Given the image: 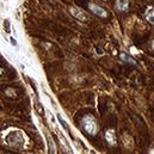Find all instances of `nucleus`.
Here are the masks:
<instances>
[{
	"instance_id": "nucleus-8",
	"label": "nucleus",
	"mask_w": 154,
	"mask_h": 154,
	"mask_svg": "<svg viewBox=\"0 0 154 154\" xmlns=\"http://www.w3.org/2000/svg\"><path fill=\"white\" fill-rule=\"evenodd\" d=\"M57 118H59V121L61 122V124L63 125V128H65V129H68V127H67V124H66V122H65V121H63V119L61 118V116L59 115V116H57Z\"/></svg>"
},
{
	"instance_id": "nucleus-2",
	"label": "nucleus",
	"mask_w": 154,
	"mask_h": 154,
	"mask_svg": "<svg viewBox=\"0 0 154 154\" xmlns=\"http://www.w3.org/2000/svg\"><path fill=\"white\" fill-rule=\"evenodd\" d=\"M69 12H71V14L78 19V20H80V22H86L87 20V16H86V13L82 11V10H79L77 7H71L69 8Z\"/></svg>"
},
{
	"instance_id": "nucleus-5",
	"label": "nucleus",
	"mask_w": 154,
	"mask_h": 154,
	"mask_svg": "<svg viewBox=\"0 0 154 154\" xmlns=\"http://www.w3.org/2000/svg\"><path fill=\"white\" fill-rule=\"evenodd\" d=\"M116 7L119 11H127L129 7V0H116Z\"/></svg>"
},
{
	"instance_id": "nucleus-3",
	"label": "nucleus",
	"mask_w": 154,
	"mask_h": 154,
	"mask_svg": "<svg viewBox=\"0 0 154 154\" xmlns=\"http://www.w3.org/2000/svg\"><path fill=\"white\" fill-rule=\"evenodd\" d=\"M88 7H90V10H91L94 14H97V16H99V17H103V18L108 17V12H106L103 7H100V6L96 5V4H90Z\"/></svg>"
},
{
	"instance_id": "nucleus-7",
	"label": "nucleus",
	"mask_w": 154,
	"mask_h": 154,
	"mask_svg": "<svg viewBox=\"0 0 154 154\" xmlns=\"http://www.w3.org/2000/svg\"><path fill=\"white\" fill-rule=\"evenodd\" d=\"M119 57H121V60H123V61H124V62H127V63H130V65H136V61H135L134 59H131L129 55L124 54V53H122V54L119 55Z\"/></svg>"
},
{
	"instance_id": "nucleus-11",
	"label": "nucleus",
	"mask_w": 154,
	"mask_h": 154,
	"mask_svg": "<svg viewBox=\"0 0 154 154\" xmlns=\"http://www.w3.org/2000/svg\"><path fill=\"white\" fill-rule=\"evenodd\" d=\"M0 74H1V68H0Z\"/></svg>"
},
{
	"instance_id": "nucleus-6",
	"label": "nucleus",
	"mask_w": 154,
	"mask_h": 154,
	"mask_svg": "<svg viewBox=\"0 0 154 154\" xmlns=\"http://www.w3.org/2000/svg\"><path fill=\"white\" fill-rule=\"evenodd\" d=\"M146 19L151 23V24H154V7H148L146 10Z\"/></svg>"
},
{
	"instance_id": "nucleus-4",
	"label": "nucleus",
	"mask_w": 154,
	"mask_h": 154,
	"mask_svg": "<svg viewBox=\"0 0 154 154\" xmlns=\"http://www.w3.org/2000/svg\"><path fill=\"white\" fill-rule=\"evenodd\" d=\"M105 139H106V141H108L111 146L116 145V135H115V131H114L112 129H110V130H108V131L105 133Z\"/></svg>"
},
{
	"instance_id": "nucleus-9",
	"label": "nucleus",
	"mask_w": 154,
	"mask_h": 154,
	"mask_svg": "<svg viewBox=\"0 0 154 154\" xmlns=\"http://www.w3.org/2000/svg\"><path fill=\"white\" fill-rule=\"evenodd\" d=\"M11 42H12V43H13V44H14V45H16V44H17V42H16V39H14V38H12V37H11Z\"/></svg>"
},
{
	"instance_id": "nucleus-1",
	"label": "nucleus",
	"mask_w": 154,
	"mask_h": 154,
	"mask_svg": "<svg viewBox=\"0 0 154 154\" xmlns=\"http://www.w3.org/2000/svg\"><path fill=\"white\" fill-rule=\"evenodd\" d=\"M81 124H82V128L85 129L86 133H88L90 135H94L96 134V131H97V124H96L94 119L91 116L84 117V119L81 121Z\"/></svg>"
},
{
	"instance_id": "nucleus-10",
	"label": "nucleus",
	"mask_w": 154,
	"mask_h": 154,
	"mask_svg": "<svg viewBox=\"0 0 154 154\" xmlns=\"http://www.w3.org/2000/svg\"><path fill=\"white\" fill-rule=\"evenodd\" d=\"M152 48H153V50H154V42H153V44H152Z\"/></svg>"
}]
</instances>
